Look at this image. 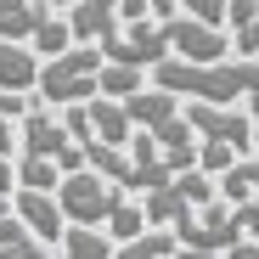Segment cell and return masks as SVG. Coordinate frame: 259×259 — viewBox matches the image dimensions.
Listing matches in <instances>:
<instances>
[{"label":"cell","instance_id":"cell-5","mask_svg":"<svg viewBox=\"0 0 259 259\" xmlns=\"http://www.w3.org/2000/svg\"><path fill=\"white\" fill-rule=\"evenodd\" d=\"M214 197H220V181L203 175V169H186V175H175L169 186L147 192V220H152V226H175V220L197 214V208L214 203Z\"/></svg>","mask_w":259,"mask_h":259},{"label":"cell","instance_id":"cell-35","mask_svg":"<svg viewBox=\"0 0 259 259\" xmlns=\"http://www.w3.org/2000/svg\"><path fill=\"white\" fill-rule=\"evenodd\" d=\"M46 6H51V12H73V6H79V0H46Z\"/></svg>","mask_w":259,"mask_h":259},{"label":"cell","instance_id":"cell-7","mask_svg":"<svg viewBox=\"0 0 259 259\" xmlns=\"http://www.w3.org/2000/svg\"><path fill=\"white\" fill-rule=\"evenodd\" d=\"M186 124L197 130V141H231L237 152H253V118L242 107H226V102H192L186 107Z\"/></svg>","mask_w":259,"mask_h":259},{"label":"cell","instance_id":"cell-14","mask_svg":"<svg viewBox=\"0 0 259 259\" xmlns=\"http://www.w3.org/2000/svg\"><path fill=\"white\" fill-rule=\"evenodd\" d=\"M91 124H96V141H107V147H130L136 141V118H130V107L118 96H96L91 102Z\"/></svg>","mask_w":259,"mask_h":259},{"label":"cell","instance_id":"cell-27","mask_svg":"<svg viewBox=\"0 0 259 259\" xmlns=\"http://www.w3.org/2000/svg\"><path fill=\"white\" fill-rule=\"evenodd\" d=\"M253 17H259V0H231V17H226V23H231V28H248Z\"/></svg>","mask_w":259,"mask_h":259},{"label":"cell","instance_id":"cell-30","mask_svg":"<svg viewBox=\"0 0 259 259\" xmlns=\"http://www.w3.org/2000/svg\"><path fill=\"white\" fill-rule=\"evenodd\" d=\"M147 12H152V0H118V17L124 23H147Z\"/></svg>","mask_w":259,"mask_h":259},{"label":"cell","instance_id":"cell-12","mask_svg":"<svg viewBox=\"0 0 259 259\" xmlns=\"http://www.w3.org/2000/svg\"><path fill=\"white\" fill-rule=\"evenodd\" d=\"M84 163H91L96 175H107L113 186H124V192H141V169H136V158H130V147L84 141Z\"/></svg>","mask_w":259,"mask_h":259},{"label":"cell","instance_id":"cell-28","mask_svg":"<svg viewBox=\"0 0 259 259\" xmlns=\"http://www.w3.org/2000/svg\"><path fill=\"white\" fill-rule=\"evenodd\" d=\"M28 113V96H17V91H0V118H23Z\"/></svg>","mask_w":259,"mask_h":259},{"label":"cell","instance_id":"cell-19","mask_svg":"<svg viewBox=\"0 0 259 259\" xmlns=\"http://www.w3.org/2000/svg\"><path fill=\"white\" fill-rule=\"evenodd\" d=\"M28 46H34V51H39V57H46V62H51V57H62V51H73V46H79V39H73V23H68V17H57V12H51V17H46V23H39V34H34V39H28Z\"/></svg>","mask_w":259,"mask_h":259},{"label":"cell","instance_id":"cell-8","mask_svg":"<svg viewBox=\"0 0 259 259\" xmlns=\"http://www.w3.org/2000/svg\"><path fill=\"white\" fill-rule=\"evenodd\" d=\"M158 23L169 34V51L186 62H226V51H231L226 28H214V23H197V17H158Z\"/></svg>","mask_w":259,"mask_h":259},{"label":"cell","instance_id":"cell-2","mask_svg":"<svg viewBox=\"0 0 259 259\" xmlns=\"http://www.w3.org/2000/svg\"><path fill=\"white\" fill-rule=\"evenodd\" d=\"M102 68H107V51H102V46H73V51H62V57L46 62L34 96L46 102V107L96 102V96H102Z\"/></svg>","mask_w":259,"mask_h":259},{"label":"cell","instance_id":"cell-17","mask_svg":"<svg viewBox=\"0 0 259 259\" xmlns=\"http://www.w3.org/2000/svg\"><path fill=\"white\" fill-rule=\"evenodd\" d=\"M158 17H197V23H214L220 28L231 17V0H152Z\"/></svg>","mask_w":259,"mask_h":259},{"label":"cell","instance_id":"cell-33","mask_svg":"<svg viewBox=\"0 0 259 259\" xmlns=\"http://www.w3.org/2000/svg\"><path fill=\"white\" fill-rule=\"evenodd\" d=\"M231 259H259V242H237V248H231Z\"/></svg>","mask_w":259,"mask_h":259},{"label":"cell","instance_id":"cell-16","mask_svg":"<svg viewBox=\"0 0 259 259\" xmlns=\"http://www.w3.org/2000/svg\"><path fill=\"white\" fill-rule=\"evenodd\" d=\"M62 259H118V248H113V237L102 226H68Z\"/></svg>","mask_w":259,"mask_h":259},{"label":"cell","instance_id":"cell-3","mask_svg":"<svg viewBox=\"0 0 259 259\" xmlns=\"http://www.w3.org/2000/svg\"><path fill=\"white\" fill-rule=\"evenodd\" d=\"M57 203L68 214V226H107L113 208L124 203V186H113L107 175H96V169H73V175H62V186H57Z\"/></svg>","mask_w":259,"mask_h":259},{"label":"cell","instance_id":"cell-24","mask_svg":"<svg viewBox=\"0 0 259 259\" xmlns=\"http://www.w3.org/2000/svg\"><path fill=\"white\" fill-rule=\"evenodd\" d=\"M0 259H51V248L39 242V237H23V242H12V248H0Z\"/></svg>","mask_w":259,"mask_h":259},{"label":"cell","instance_id":"cell-34","mask_svg":"<svg viewBox=\"0 0 259 259\" xmlns=\"http://www.w3.org/2000/svg\"><path fill=\"white\" fill-rule=\"evenodd\" d=\"M175 259H220V253H208V248H181Z\"/></svg>","mask_w":259,"mask_h":259},{"label":"cell","instance_id":"cell-31","mask_svg":"<svg viewBox=\"0 0 259 259\" xmlns=\"http://www.w3.org/2000/svg\"><path fill=\"white\" fill-rule=\"evenodd\" d=\"M0 192H17V169H12L6 152H0Z\"/></svg>","mask_w":259,"mask_h":259},{"label":"cell","instance_id":"cell-18","mask_svg":"<svg viewBox=\"0 0 259 259\" xmlns=\"http://www.w3.org/2000/svg\"><path fill=\"white\" fill-rule=\"evenodd\" d=\"M181 253V237L175 231H141L136 242H118V259H175Z\"/></svg>","mask_w":259,"mask_h":259},{"label":"cell","instance_id":"cell-13","mask_svg":"<svg viewBox=\"0 0 259 259\" xmlns=\"http://www.w3.org/2000/svg\"><path fill=\"white\" fill-rule=\"evenodd\" d=\"M124 107H130V118H136V130H163V124H175V118H181V96H175V91H163V84H152V91H136Z\"/></svg>","mask_w":259,"mask_h":259},{"label":"cell","instance_id":"cell-15","mask_svg":"<svg viewBox=\"0 0 259 259\" xmlns=\"http://www.w3.org/2000/svg\"><path fill=\"white\" fill-rule=\"evenodd\" d=\"M46 17H51L46 0H0V39H23L28 46Z\"/></svg>","mask_w":259,"mask_h":259},{"label":"cell","instance_id":"cell-6","mask_svg":"<svg viewBox=\"0 0 259 259\" xmlns=\"http://www.w3.org/2000/svg\"><path fill=\"white\" fill-rule=\"evenodd\" d=\"M175 237H181V248H208V253H220V248L231 253L237 242H248L242 237V220H237V203H226V197H214L197 214L175 220Z\"/></svg>","mask_w":259,"mask_h":259},{"label":"cell","instance_id":"cell-23","mask_svg":"<svg viewBox=\"0 0 259 259\" xmlns=\"http://www.w3.org/2000/svg\"><path fill=\"white\" fill-rule=\"evenodd\" d=\"M237 158H242V152H237L231 141H197V169H203V175H214V181H220Z\"/></svg>","mask_w":259,"mask_h":259},{"label":"cell","instance_id":"cell-1","mask_svg":"<svg viewBox=\"0 0 259 259\" xmlns=\"http://www.w3.org/2000/svg\"><path fill=\"white\" fill-rule=\"evenodd\" d=\"M152 79L163 91H175L186 102H226L237 107L242 96H259V57H237V62H186L169 57L152 68Z\"/></svg>","mask_w":259,"mask_h":259},{"label":"cell","instance_id":"cell-11","mask_svg":"<svg viewBox=\"0 0 259 259\" xmlns=\"http://www.w3.org/2000/svg\"><path fill=\"white\" fill-rule=\"evenodd\" d=\"M39 73H46V62H39L34 46H23V39H0V91H39Z\"/></svg>","mask_w":259,"mask_h":259},{"label":"cell","instance_id":"cell-32","mask_svg":"<svg viewBox=\"0 0 259 259\" xmlns=\"http://www.w3.org/2000/svg\"><path fill=\"white\" fill-rule=\"evenodd\" d=\"M12 147H23V136H12V118H0V152L12 158Z\"/></svg>","mask_w":259,"mask_h":259},{"label":"cell","instance_id":"cell-29","mask_svg":"<svg viewBox=\"0 0 259 259\" xmlns=\"http://www.w3.org/2000/svg\"><path fill=\"white\" fill-rule=\"evenodd\" d=\"M237 51H242V57H259V17H253L248 28H237Z\"/></svg>","mask_w":259,"mask_h":259},{"label":"cell","instance_id":"cell-25","mask_svg":"<svg viewBox=\"0 0 259 259\" xmlns=\"http://www.w3.org/2000/svg\"><path fill=\"white\" fill-rule=\"evenodd\" d=\"M23 237H34V231L17 220V208H12V214H0V248H12V242H23Z\"/></svg>","mask_w":259,"mask_h":259},{"label":"cell","instance_id":"cell-26","mask_svg":"<svg viewBox=\"0 0 259 259\" xmlns=\"http://www.w3.org/2000/svg\"><path fill=\"white\" fill-rule=\"evenodd\" d=\"M237 220H242V237H248V242H259V197L237 203Z\"/></svg>","mask_w":259,"mask_h":259},{"label":"cell","instance_id":"cell-36","mask_svg":"<svg viewBox=\"0 0 259 259\" xmlns=\"http://www.w3.org/2000/svg\"><path fill=\"white\" fill-rule=\"evenodd\" d=\"M248 107H253V118H259V96H248Z\"/></svg>","mask_w":259,"mask_h":259},{"label":"cell","instance_id":"cell-22","mask_svg":"<svg viewBox=\"0 0 259 259\" xmlns=\"http://www.w3.org/2000/svg\"><path fill=\"white\" fill-rule=\"evenodd\" d=\"M136 91H147V68H124V62H107V68H102V96L130 102Z\"/></svg>","mask_w":259,"mask_h":259},{"label":"cell","instance_id":"cell-10","mask_svg":"<svg viewBox=\"0 0 259 259\" xmlns=\"http://www.w3.org/2000/svg\"><path fill=\"white\" fill-rule=\"evenodd\" d=\"M68 23H73V39L79 46H107V39H118L124 28V17H118V0H79V6L68 12Z\"/></svg>","mask_w":259,"mask_h":259},{"label":"cell","instance_id":"cell-21","mask_svg":"<svg viewBox=\"0 0 259 259\" xmlns=\"http://www.w3.org/2000/svg\"><path fill=\"white\" fill-rule=\"evenodd\" d=\"M141 231H152L147 203H130V197H124V203L113 208V220H107V237H113V242H136Z\"/></svg>","mask_w":259,"mask_h":259},{"label":"cell","instance_id":"cell-4","mask_svg":"<svg viewBox=\"0 0 259 259\" xmlns=\"http://www.w3.org/2000/svg\"><path fill=\"white\" fill-rule=\"evenodd\" d=\"M17 136H23V152H28V158H51V163H62V175H73V169H91V163H84V147L68 136L62 113H51V107H28Z\"/></svg>","mask_w":259,"mask_h":259},{"label":"cell","instance_id":"cell-20","mask_svg":"<svg viewBox=\"0 0 259 259\" xmlns=\"http://www.w3.org/2000/svg\"><path fill=\"white\" fill-rule=\"evenodd\" d=\"M17 186H28V192H57L62 186V163H51V158H17Z\"/></svg>","mask_w":259,"mask_h":259},{"label":"cell","instance_id":"cell-9","mask_svg":"<svg viewBox=\"0 0 259 259\" xmlns=\"http://www.w3.org/2000/svg\"><path fill=\"white\" fill-rule=\"evenodd\" d=\"M12 208H17V220H23L39 242H62V237H68V214H62L57 192H28V186H17V192H12Z\"/></svg>","mask_w":259,"mask_h":259}]
</instances>
